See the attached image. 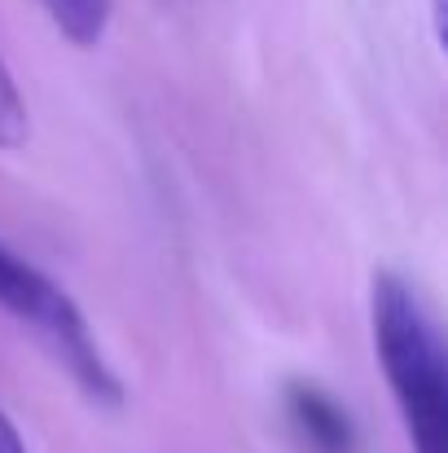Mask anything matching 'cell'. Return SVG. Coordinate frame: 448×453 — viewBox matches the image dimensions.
<instances>
[{
	"label": "cell",
	"instance_id": "1",
	"mask_svg": "<svg viewBox=\"0 0 448 453\" xmlns=\"http://www.w3.org/2000/svg\"><path fill=\"white\" fill-rule=\"evenodd\" d=\"M374 348L405 418L414 453H448V383L440 334L418 300V291L396 278H374Z\"/></svg>",
	"mask_w": 448,
	"mask_h": 453
},
{
	"label": "cell",
	"instance_id": "2",
	"mask_svg": "<svg viewBox=\"0 0 448 453\" xmlns=\"http://www.w3.org/2000/svg\"><path fill=\"white\" fill-rule=\"evenodd\" d=\"M0 308L27 326L57 361L62 370L75 379V388L97 401V405H119L124 401V383L115 379L110 361L102 357L84 312L75 308V300L53 282L44 278L35 265H27L22 256H13L4 242H0Z\"/></svg>",
	"mask_w": 448,
	"mask_h": 453
},
{
	"label": "cell",
	"instance_id": "3",
	"mask_svg": "<svg viewBox=\"0 0 448 453\" xmlns=\"http://www.w3.org/2000/svg\"><path fill=\"white\" fill-rule=\"evenodd\" d=\"M286 418L299 445L308 453H361V436L352 414L321 392L316 383H291L286 388Z\"/></svg>",
	"mask_w": 448,
	"mask_h": 453
},
{
	"label": "cell",
	"instance_id": "4",
	"mask_svg": "<svg viewBox=\"0 0 448 453\" xmlns=\"http://www.w3.org/2000/svg\"><path fill=\"white\" fill-rule=\"evenodd\" d=\"M49 22L75 44V49H93L102 44L106 27H110V4L115 0H40Z\"/></svg>",
	"mask_w": 448,
	"mask_h": 453
},
{
	"label": "cell",
	"instance_id": "5",
	"mask_svg": "<svg viewBox=\"0 0 448 453\" xmlns=\"http://www.w3.org/2000/svg\"><path fill=\"white\" fill-rule=\"evenodd\" d=\"M31 133V119H27V102L9 75V66L0 62V150H18Z\"/></svg>",
	"mask_w": 448,
	"mask_h": 453
},
{
	"label": "cell",
	"instance_id": "6",
	"mask_svg": "<svg viewBox=\"0 0 448 453\" xmlns=\"http://www.w3.org/2000/svg\"><path fill=\"white\" fill-rule=\"evenodd\" d=\"M0 453H27L22 436H18V427L4 418V410H0Z\"/></svg>",
	"mask_w": 448,
	"mask_h": 453
}]
</instances>
